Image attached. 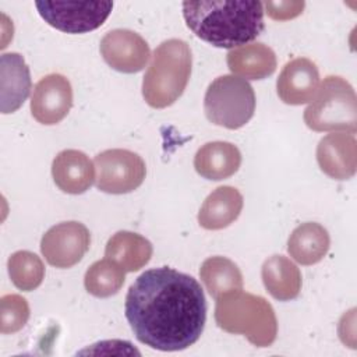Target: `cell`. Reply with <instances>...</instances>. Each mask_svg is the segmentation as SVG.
Wrapping results in <instances>:
<instances>
[{"mask_svg":"<svg viewBox=\"0 0 357 357\" xmlns=\"http://www.w3.org/2000/svg\"><path fill=\"white\" fill-rule=\"evenodd\" d=\"M319 73L314 61L297 57L286 63L276 81L279 98L287 105H303L312 99L318 89Z\"/></svg>","mask_w":357,"mask_h":357,"instance_id":"cell-13","label":"cell"},{"mask_svg":"<svg viewBox=\"0 0 357 357\" xmlns=\"http://www.w3.org/2000/svg\"><path fill=\"white\" fill-rule=\"evenodd\" d=\"M91 245V233L79 222H61L42 237L40 251L52 266L66 269L78 264Z\"/></svg>","mask_w":357,"mask_h":357,"instance_id":"cell-9","label":"cell"},{"mask_svg":"<svg viewBox=\"0 0 357 357\" xmlns=\"http://www.w3.org/2000/svg\"><path fill=\"white\" fill-rule=\"evenodd\" d=\"M321 170L335 180H347L357 167V142L353 134L333 132L324 137L317 146Z\"/></svg>","mask_w":357,"mask_h":357,"instance_id":"cell-12","label":"cell"},{"mask_svg":"<svg viewBox=\"0 0 357 357\" xmlns=\"http://www.w3.org/2000/svg\"><path fill=\"white\" fill-rule=\"evenodd\" d=\"M126 271L113 259L103 258L93 262L84 278L85 289L89 294L105 298L116 294L124 283Z\"/></svg>","mask_w":357,"mask_h":357,"instance_id":"cell-23","label":"cell"},{"mask_svg":"<svg viewBox=\"0 0 357 357\" xmlns=\"http://www.w3.org/2000/svg\"><path fill=\"white\" fill-rule=\"evenodd\" d=\"M304 121L314 131L357 130V100L353 86L339 75H328L304 110Z\"/></svg>","mask_w":357,"mask_h":357,"instance_id":"cell-5","label":"cell"},{"mask_svg":"<svg viewBox=\"0 0 357 357\" xmlns=\"http://www.w3.org/2000/svg\"><path fill=\"white\" fill-rule=\"evenodd\" d=\"M215 319L229 333L244 335L258 347L271 346L278 333V321L272 305L261 296L241 290L216 300Z\"/></svg>","mask_w":357,"mask_h":357,"instance_id":"cell-4","label":"cell"},{"mask_svg":"<svg viewBox=\"0 0 357 357\" xmlns=\"http://www.w3.org/2000/svg\"><path fill=\"white\" fill-rule=\"evenodd\" d=\"M227 66L233 75L245 81L264 79L276 70V56L269 46L252 42L231 49L227 53Z\"/></svg>","mask_w":357,"mask_h":357,"instance_id":"cell-18","label":"cell"},{"mask_svg":"<svg viewBox=\"0 0 357 357\" xmlns=\"http://www.w3.org/2000/svg\"><path fill=\"white\" fill-rule=\"evenodd\" d=\"M100 54L113 70L132 74L146 66L151 50L146 40L137 32L113 29L102 38Z\"/></svg>","mask_w":357,"mask_h":357,"instance_id":"cell-10","label":"cell"},{"mask_svg":"<svg viewBox=\"0 0 357 357\" xmlns=\"http://www.w3.org/2000/svg\"><path fill=\"white\" fill-rule=\"evenodd\" d=\"M264 4L254 0L184 1L187 26L204 42L234 49L257 39L265 28Z\"/></svg>","mask_w":357,"mask_h":357,"instance_id":"cell-2","label":"cell"},{"mask_svg":"<svg viewBox=\"0 0 357 357\" xmlns=\"http://www.w3.org/2000/svg\"><path fill=\"white\" fill-rule=\"evenodd\" d=\"M261 276L268 293L279 301L293 300L301 290L300 269L283 255L268 258L262 265Z\"/></svg>","mask_w":357,"mask_h":357,"instance_id":"cell-20","label":"cell"},{"mask_svg":"<svg viewBox=\"0 0 357 357\" xmlns=\"http://www.w3.org/2000/svg\"><path fill=\"white\" fill-rule=\"evenodd\" d=\"M206 119L220 127L237 130L245 126L255 112V93L243 78L227 74L213 79L204 98Z\"/></svg>","mask_w":357,"mask_h":357,"instance_id":"cell-6","label":"cell"},{"mask_svg":"<svg viewBox=\"0 0 357 357\" xmlns=\"http://www.w3.org/2000/svg\"><path fill=\"white\" fill-rule=\"evenodd\" d=\"M1 113H13L22 106L31 91V74L20 53H4L0 57Z\"/></svg>","mask_w":357,"mask_h":357,"instance_id":"cell-15","label":"cell"},{"mask_svg":"<svg viewBox=\"0 0 357 357\" xmlns=\"http://www.w3.org/2000/svg\"><path fill=\"white\" fill-rule=\"evenodd\" d=\"M192 56L187 42L169 39L153 52L142 79L145 102L155 109L173 105L184 92L191 75Z\"/></svg>","mask_w":357,"mask_h":357,"instance_id":"cell-3","label":"cell"},{"mask_svg":"<svg viewBox=\"0 0 357 357\" xmlns=\"http://www.w3.org/2000/svg\"><path fill=\"white\" fill-rule=\"evenodd\" d=\"M29 318V305L20 294H6L0 300V332L14 333L22 329Z\"/></svg>","mask_w":357,"mask_h":357,"instance_id":"cell-25","label":"cell"},{"mask_svg":"<svg viewBox=\"0 0 357 357\" xmlns=\"http://www.w3.org/2000/svg\"><path fill=\"white\" fill-rule=\"evenodd\" d=\"M52 176L63 192L82 194L95 180V165L84 152L64 149L53 159Z\"/></svg>","mask_w":357,"mask_h":357,"instance_id":"cell-14","label":"cell"},{"mask_svg":"<svg viewBox=\"0 0 357 357\" xmlns=\"http://www.w3.org/2000/svg\"><path fill=\"white\" fill-rule=\"evenodd\" d=\"M39 15L67 33H85L99 28L110 15L112 1H36Z\"/></svg>","mask_w":357,"mask_h":357,"instance_id":"cell-8","label":"cell"},{"mask_svg":"<svg viewBox=\"0 0 357 357\" xmlns=\"http://www.w3.org/2000/svg\"><path fill=\"white\" fill-rule=\"evenodd\" d=\"M73 106V88L61 74H49L38 81L31 96V113L40 124L60 123Z\"/></svg>","mask_w":357,"mask_h":357,"instance_id":"cell-11","label":"cell"},{"mask_svg":"<svg viewBox=\"0 0 357 357\" xmlns=\"http://www.w3.org/2000/svg\"><path fill=\"white\" fill-rule=\"evenodd\" d=\"M331 238L328 230L315 222H305L297 226L287 241L290 257L301 265L319 262L328 252Z\"/></svg>","mask_w":357,"mask_h":357,"instance_id":"cell-19","label":"cell"},{"mask_svg":"<svg viewBox=\"0 0 357 357\" xmlns=\"http://www.w3.org/2000/svg\"><path fill=\"white\" fill-rule=\"evenodd\" d=\"M124 314L141 343L177 351L199 339L206 321V300L192 276L169 266L152 268L130 286Z\"/></svg>","mask_w":357,"mask_h":357,"instance_id":"cell-1","label":"cell"},{"mask_svg":"<svg viewBox=\"0 0 357 357\" xmlns=\"http://www.w3.org/2000/svg\"><path fill=\"white\" fill-rule=\"evenodd\" d=\"M241 165V153L236 145L213 141L202 145L194 158V167L199 176L219 181L233 176Z\"/></svg>","mask_w":357,"mask_h":357,"instance_id":"cell-16","label":"cell"},{"mask_svg":"<svg viewBox=\"0 0 357 357\" xmlns=\"http://www.w3.org/2000/svg\"><path fill=\"white\" fill-rule=\"evenodd\" d=\"M96 187L107 194H127L137 190L146 174L142 158L127 149H106L95 156Z\"/></svg>","mask_w":357,"mask_h":357,"instance_id":"cell-7","label":"cell"},{"mask_svg":"<svg viewBox=\"0 0 357 357\" xmlns=\"http://www.w3.org/2000/svg\"><path fill=\"white\" fill-rule=\"evenodd\" d=\"M199 276L215 300L243 289V275L238 266L226 257L216 255L205 259L201 265Z\"/></svg>","mask_w":357,"mask_h":357,"instance_id":"cell-22","label":"cell"},{"mask_svg":"<svg viewBox=\"0 0 357 357\" xmlns=\"http://www.w3.org/2000/svg\"><path fill=\"white\" fill-rule=\"evenodd\" d=\"M152 251V244L145 237L121 230L109 238L105 255L117 262L126 272H135L149 262Z\"/></svg>","mask_w":357,"mask_h":357,"instance_id":"cell-21","label":"cell"},{"mask_svg":"<svg viewBox=\"0 0 357 357\" xmlns=\"http://www.w3.org/2000/svg\"><path fill=\"white\" fill-rule=\"evenodd\" d=\"M243 209V195L231 185L212 191L198 212V223L206 230H220L231 225Z\"/></svg>","mask_w":357,"mask_h":357,"instance_id":"cell-17","label":"cell"},{"mask_svg":"<svg viewBox=\"0 0 357 357\" xmlns=\"http://www.w3.org/2000/svg\"><path fill=\"white\" fill-rule=\"evenodd\" d=\"M8 275L14 286L22 291L35 290L45 278L42 259L31 251H17L7 262Z\"/></svg>","mask_w":357,"mask_h":357,"instance_id":"cell-24","label":"cell"},{"mask_svg":"<svg viewBox=\"0 0 357 357\" xmlns=\"http://www.w3.org/2000/svg\"><path fill=\"white\" fill-rule=\"evenodd\" d=\"M266 14L276 21L291 20L303 13L304 1H266L264 4Z\"/></svg>","mask_w":357,"mask_h":357,"instance_id":"cell-26","label":"cell"}]
</instances>
